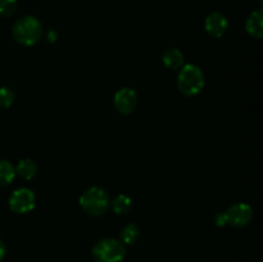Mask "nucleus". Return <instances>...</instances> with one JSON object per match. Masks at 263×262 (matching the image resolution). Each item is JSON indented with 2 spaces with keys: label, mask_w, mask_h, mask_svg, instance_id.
<instances>
[{
  "label": "nucleus",
  "mask_w": 263,
  "mask_h": 262,
  "mask_svg": "<svg viewBox=\"0 0 263 262\" xmlns=\"http://www.w3.org/2000/svg\"><path fill=\"white\" fill-rule=\"evenodd\" d=\"M43 33V26L37 18L26 15L20 18L13 26V38L22 45L31 46L37 43Z\"/></svg>",
  "instance_id": "f257e3e1"
},
{
  "label": "nucleus",
  "mask_w": 263,
  "mask_h": 262,
  "mask_svg": "<svg viewBox=\"0 0 263 262\" xmlns=\"http://www.w3.org/2000/svg\"><path fill=\"white\" fill-rule=\"evenodd\" d=\"M204 73L199 67L195 64H185L181 67L177 77V86L182 94L187 97L197 95L204 87Z\"/></svg>",
  "instance_id": "f03ea898"
},
{
  "label": "nucleus",
  "mask_w": 263,
  "mask_h": 262,
  "mask_svg": "<svg viewBox=\"0 0 263 262\" xmlns=\"http://www.w3.org/2000/svg\"><path fill=\"white\" fill-rule=\"evenodd\" d=\"M80 204L87 215L102 216L109 207V197L102 188L91 186L81 195Z\"/></svg>",
  "instance_id": "7ed1b4c3"
},
{
  "label": "nucleus",
  "mask_w": 263,
  "mask_h": 262,
  "mask_svg": "<svg viewBox=\"0 0 263 262\" xmlns=\"http://www.w3.org/2000/svg\"><path fill=\"white\" fill-rule=\"evenodd\" d=\"M91 253L97 262H121L126 256V248L121 240L108 238L98 241Z\"/></svg>",
  "instance_id": "20e7f679"
},
{
  "label": "nucleus",
  "mask_w": 263,
  "mask_h": 262,
  "mask_svg": "<svg viewBox=\"0 0 263 262\" xmlns=\"http://www.w3.org/2000/svg\"><path fill=\"white\" fill-rule=\"evenodd\" d=\"M9 207L15 213H27L35 207V194L31 189L20 188L9 198Z\"/></svg>",
  "instance_id": "39448f33"
},
{
  "label": "nucleus",
  "mask_w": 263,
  "mask_h": 262,
  "mask_svg": "<svg viewBox=\"0 0 263 262\" xmlns=\"http://www.w3.org/2000/svg\"><path fill=\"white\" fill-rule=\"evenodd\" d=\"M226 222L235 228H241L251 222L253 218V210L247 203H236L225 212Z\"/></svg>",
  "instance_id": "423d86ee"
},
{
  "label": "nucleus",
  "mask_w": 263,
  "mask_h": 262,
  "mask_svg": "<svg viewBox=\"0 0 263 262\" xmlns=\"http://www.w3.org/2000/svg\"><path fill=\"white\" fill-rule=\"evenodd\" d=\"M138 105V94L131 87H123L115 95V107L122 115H130Z\"/></svg>",
  "instance_id": "0eeeda50"
},
{
  "label": "nucleus",
  "mask_w": 263,
  "mask_h": 262,
  "mask_svg": "<svg viewBox=\"0 0 263 262\" xmlns=\"http://www.w3.org/2000/svg\"><path fill=\"white\" fill-rule=\"evenodd\" d=\"M205 31L213 38H221L229 28L228 18L220 12H213L205 18Z\"/></svg>",
  "instance_id": "6e6552de"
},
{
  "label": "nucleus",
  "mask_w": 263,
  "mask_h": 262,
  "mask_svg": "<svg viewBox=\"0 0 263 262\" xmlns=\"http://www.w3.org/2000/svg\"><path fill=\"white\" fill-rule=\"evenodd\" d=\"M247 32L256 39H261L263 36V14L262 9L254 10L251 13L246 23Z\"/></svg>",
  "instance_id": "1a4fd4ad"
},
{
  "label": "nucleus",
  "mask_w": 263,
  "mask_h": 262,
  "mask_svg": "<svg viewBox=\"0 0 263 262\" xmlns=\"http://www.w3.org/2000/svg\"><path fill=\"white\" fill-rule=\"evenodd\" d=\"M164 66L171 69H180L184 66V54L177 48L167 49L162 55Z\"/></svg>",
  "instance_id": "9d476101"
},
{
  "label": "nucleus",
  "mask_w": 263,
  "mask_h": 262,
  "mask_svg": "<svg viewBox=\"0 0 263 262\" xmlns=\"http://www.w3.org/2000/svg\"><path fill=\"white\" fill-rule=\"evenodd\" d=\"M15 172L25 180H31L35 176L36 172H37V164L30 158L22 159V161H20V163L17 164Z\"/></svg>",
  "instance_id": "9b49d317"
},
{
  "label": "nucleus",
  "mask_w": 263,
  "mask_h": 262,
  "mask_svg": "<svg viewBox=\"0 0 263 262\" xmlns=\"http://www.w3.org/2000/svg\"><path fill=\"white\" fill-rule=\"evenodd\" d=\"M15 167L8 161H0V188L7 186L14 180Z\"/></svg>",
  "instance_id": "f8f14e48"
},
{
  "label": "nucleus",
  "mask_w": 263,
  "mask_h": 262,
  "mask_svg": "<svg viewBox=\"0 0 263 262\" xmlns=\"http://www.w3.org/2000/svg\"><path fill=\"white\" fill-rule=\"evenodd\" d=\"M140 238V229L135 225V223H128L121 231V241L123 244H135Z\"/></svg>",
  "instance_id": "ddd939ff"
},
{
  "label": "nucleus",
  "mask_w": 263,
  "mask_h": 262,
  "mask_svg": "<svg viewBox=\"0 0 263 262\" xmlns=\"http://www.w3.org/2000/svg\"><path fill=\"white\" fill-rule=\"evenodd\" d=\"M131 205H133V200H131L130 197L125 194L116 197V199L112 203L113 211L117 215H126V213H128L131 210Z\"/></svg>",
  "instance_id": "4468645a"
},
{
  "label": "nucleus",
  "mask_w": 263,
  "mask_h": 262,
  "mask_svg": "<svg viewBox=\"0 0 263 262\" xmlns=\"http://www.w3.org/2000/svg\"><path fill=\"white\" fill-rule=\"evenodd\" d=\"M17 9V0H0V15L10 17Z\"/></svg>",
  "instance_id": "2eb2a0df"
},
{
  "label": "nucleus",
  "mask_w": 263,
  "mask_h": 262,
  "mask_svg": "<svg viewBox=\"0 0 263 262\" xmlns=\"http://www.w3.org/2000/svg\"><path fill=\"white\" fill-rule=\"evenodd\" d=\"M14 100V94L9 87H0V108H9Z\"/></svg>",
  "instance_id": "dca6fc26"
},
{
  "label": "nucleus",
  "mask_w": 263,
  "mask_h": 262,
  "mask_svg": "<svg viewBox=\"0 0 263 262\" xmlns=\"http://www.w3.org/2000/svg\"><path fill=\"white\" fill-rule=\"evenodd\" d=\"M215 223L217 226H220V228H222V226L228 225V222H226L225 213H217V215L215 216Z\"/></svg>",
  "instance_id": "f3484780"
},
{
  "label": "nucleus",
  "mask_w": 263,
  "mask_h": 262,
  "mask_svg": "<svg viewBox=\"0 0 263 262\" xmlns=\"http://www.w3.org/2000/svg\"><path fill=\"white\" fill-rule=\"evenodd\" d=\"M5 252H7V249H5V246H4V243H3V241L0 240V261H2V259L4 258V256H5Z\"/></svg>",
  "instance_id": "a211bd4d"
}]
</instances>
